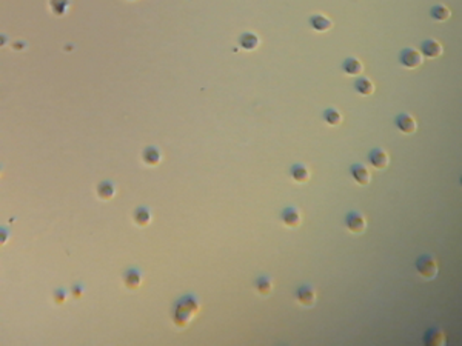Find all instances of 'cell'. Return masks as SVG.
<instances>
[{
    "mask_svg": "<svg viewBox=\"0 0 462 346\" xmlns=\"http://www.w3.org/2000/svg\"><path fill=\"white\" fill-rule=\"evenodd\" d=\"M65 299H66V291L65 290H57L56 293H54V300H56V303H63L65 302Z\"/></svg>",
    "mask_w": 462,
    "mask_h": 346,
    "instance_id": "25",
    "label": "cell"
},
{
    "mask_svg": "<svg viewBox=\"0 0 462 346\" xmlns=\"http://www.w3.org/2000/svg\"><path fill=\"white\" fill-rule=\"evenodd\" d=\"M430 17L436 22H446L452 17V11L446 5L438 3V5H433L430 8Z\"/></svg>",
    "mask_w": 462,
    "mask_h": 346,
    "instance_id": "18",
    "label": "cell"
},
{
    "mask_svg": "<svg viewBox=\"0 0 462 346\" xmlns=\"http://www.w3.org/2000/svg\"><path fill=\"white\" fill-rule=\"evenodd\" d=\"M123 283L130 290H137L142 283V273L137 268H130L123 273Z\"/></svg>",
    "mask_w": 462,
    "mask_h": 346,
    "instance_id": "13",
    "label": "cell"
},
{
    "mask_svg": "<svg viewBox=\"0 0 462 346\" xmlns=\"http://www.w3.org/2000/svg\"><path fill=\"white\" fill-rule=\"evenodd\" d=\"M395 126L404 134H413L418 129L416 119L409 112H401L395 117Z\"/></svg>",
    "mask_w": 462,
    "mask_h": 346,
    "instance_id": "6",
    "label": "cell"
},
{
    "mask_svg": "<svg viewBox=\"0 0 462 346\" xmlns=\"http://www.w3.org/2000/svg\"><path fill=\"white\" fill-rule=\"evenodd\" d=\"M239 45L241 48H244L245 51H251V49H256L257 45H259V37L254 34V32H242L241 37H239Z\"/></svg>",
    "mask_w": 462,
    "mask_h": 346,
    "instance_id": "19",
    "label": "cell"
},
{
    "mask_svg": "<svg viewBox=\"0 0 462 346\" xmlns=\"http://www.w3.org/2000/svg\"><path fill=\"white\" fill-rule=\"evenodd\" d=\"M68 5H69V0H49V6H51L52 12L57 15H63L66 12Z\"/></svg>",
    "mask_w": 462,
    "mask_h": 346,
    "instance_id": "24",
    "label": "cell"
},
{
    "mask_svg": "<svg viewBox=\"0 0 462 346\" xmlns=\"http://www.w3.org/2000/svg\"><path fill=\"white\" fill-rule=\"evenodd\" d=\"M459 183H461V186H462V176L459 177Z\"/></svg>",
    "mask_w": 462,
    "mask_h": 346,
    "instance_id": "27",
    "label": "cell"
},
{
    "mask_svg": "<svg viewBox=\"0 0 462 346\" xmlns=\"http://www.w3.org/2000/svg\"><path fill=\"white\" fill-rule=\"evenodd\" d=\"M308 23H310V26H311L315 31H319V32L328 31V29L333 26V22H331L328 17L322 15V14H313V15L310 17Z\"/></svg>",
    "mask_w": 462,
    "mask_h": 346,
    "instance_id": "14",
    "label": "cell"
},
{
    "mask_svg": "<svg viewBox=\"0 0 462 346\" xmlns=\"http://www.w3.org/2000/svg\"><path fill=\"white\" fill-rule=\"evenodd\" d=\"M296 300L302 305V306H313L315 302H316V291L311 285H301L298 290H296Z\"/></svg>",
    "mask_w": 462,
    "mask_h": 346,
    "instance_id": "8",
    "label": "cell"
},
{
    "mask_svg": "<svg viewBox=\"0 0 462 346\" xmlns=\"http://www.w3.org/2000/svg\"><path fill=\"white\" fill-rule=\"evenodd\" d=\"M344 223H345L347 229L352 231L353 234H362L367 229V219L359 211H350V213H347Z\"/></svg>",
    "mask_w": 462,
    "mask_h": 346,
    "instance_id": "4",
    "label": "cell"
},
{
    "mask_svg": "<svg viewBox=\"0 0 462 346\" xmlns=\"http://www.w3.org/2000/svg\"><path fill=\"white\" fill-rule=\"evenodd\" d=\"M199 311V302L194 296L180 297L173 308V320L177 326L183 328L193 319V316Z\"/></svg>",
    "mask_w": 462,
    "mask_h": 346,
    "instance_id": "1",
    "label": "cell"
},
{
    "mask_svg": "<svg viewBox=\"0 0 462 346\" xmlns=\"http://www.w3.org/2000/svg\"><path fill=\"white\" fill-rule=\"evenodd\" d=\"M424 343L430 346H442L447 343V337H446V333L442 328H438V326H432L426 331L424 337H422Z\"/></svg>",
    "mask_w": 462,
    "mask_h": 346,
    "instance_id": "10",
    "label": "cell"
},
{
    "mask_svg": "<svg viewBox=\"0 0 462 346\" xmlns=\"http://www.w3.org/2000/svg\"><path fill=\"white\" fill-rule=\"evenodd\" d=\"M355 91L361 95H372L375 92V83L368 77L361 75L355 82Z\"/></svg>",
    "mask_w": 462,
    "mask_h": 346,
    "instance_id": "15",
    "label": "cell"
},
{
    "mask_svg": "<svg viewBox=\"0 0 462 346\" xmlns=\"http://www.w3.org/2000/svg\"><path fill=\"white\" fill-rule=\"evenodd\" d=\"M367 160H368V163H370L373 168H376V169H385V168H389V165H390V156H389V152H387L384 148H381V146L373 148V149L368 152Z\"/></svg>",
    "mask_w": 462,
    "mask_h": 346,
    "instance_id": "5",
    "label": "cell"
},
{
    "mask_svg": "<svg viewBox=\"0 0 462 346\" xmlns=\"http://www.w3.org/2000/svg\"><path fill=\"white\" fill-rule=\"evenodd\" d=\"M256 290L259 291V294L262 296H268L271 293V288H273V283H271V279L268 276H261L256 283H254Z\"/></svg>",
    "mask_w": 462,
    "mask_h": 346,
    "instance_id": "23",
    "label": "cell"
},
{
    "mask_svg": "<svg viewBox=\"0 0 462 346\" xmlns=\"http://www.w3.org/2000/svg\"><path fill=\"white\" fill-rule=\"evenodd\" d=\"M290 176L293 177L294 182L298 183H305L310 179V171L304 163H294L290 168Z\"/></svg>",
    "mask_w": 462,
    "mask_h": 346,
    "instance_id": "16",
    "label": "cell"
},
{
    "mask_svg": "<svg viewBox=\"0 0 462 346\" xmlns=\"http://www.w3.org/2000/svg\"><path fill=\"white\" fill-rule=\"evenodd\" d=\"M399 62L402 66L409 68V69H415L418 66L422 65L424 62V55L419 49H415V48H404L401 52H399Z\"/></svg>",
    "mask_w": 462,
    "mask_h": 346,
    "instance_id": "3",
    "label": "cell"
},
{
    "mask_svg": "<svg viewBox=\"0 0 462 346\" xmlns=\"http://www.w3.org/2000/svg\"><path fill=\"white\" fill-rule=\"evenodd\" d=\"M133 220L137 226H146L150 222H151V213L148 208L145 206H140V208H136L134 213H133Z\"/></svg>",
    "mask_w": 462,
    "mask_h": 346,
    "instance_id": "20",
    "label": "cell"
},
{
    "mask_svg": "<svg viewBox=\"0 0 462 346\" xmlns=\"http://www.w3.org/2000/svg\"><path fill=\"white\" fill-rule=\"evenodd\" d=\"M350 174L355 179V182L361 186H367L372 182V174H370L368 168L362 163H353L350 166Z\"/></svg>",
    "mask_w": 462,
    "mask_h": 346,
    "instance_id": "9",
    "label": "cell"
},
{
    "mask_svg": "<svg viewBox=\"0 0 462 346\" xmlns=\"http://www.w3.org/2000/svg\"><path fill=\"white\" fill-rule=\"evenodd\" d=\"M322 117H324V120H325L328 125H331V126H336V125H339V123L342 122V116H341V112H339L336 108H327V109L324 111Z\"/></svg>",
    "mask_w": 462,
    "mask_h": 346,
    "instance_id": "22",
    "label": "cell"
},
{
    "mask_svg": "<svg viewBox=\"0 0 462 346\" xmlns=\"http://www.w3.org/2000/svg\"><path fill=\"white\" fill-rule=\"evenodd\" d=\"M415 268H416L418 274L421 277H424L426 280H433L438 276V273H439L438 260L432 254H422V256H419L416 259V262H415Z\"/></svg>",
    "mask_w": 462,
    "mask_h": 346,
    "instance_id": "2",
    "label": "cell"
},
{
    "mask_svg": "<svg viewBox=\"0 0 462 346\" xmlns=\"http://www.w3.org/2000/svg\"><path fill=\"white\" fill-rule=\"evenodd\" d=\"M281 220L284 222L285 226H290V228H298L302 222V216L299 213L298 208L294 206H288L285 209H282L281 213Z\"/></svg>",
    "mask_w": 462,
    "mask_h": 346,
    "instance_id": "11",
    "label": "cell"
},
{
    "mask_svg": "<svg viewBox=\"0 0 462 346\" xmlns=\"http://www.w3.org/2000/svg\"><path fill=\"white\" fill-rule=\"evenodd\" d=\"M96 193H97L99 199H102V200H109V199H113L114 194H116V186H114V183H113L111 180H102V182L97 185Z\"/></svg>",
    "mask_w": 462,
    "mask_h": 346,
    "instance_id": "17",
    "label": "cell"
},
{
    "mask_svg": "<svg viewBox=\"0 0 462 346\" xmlns=\"http://www.w3.org/2000/svg\"><path fill=\"white\" fill-rule=\"evenodd\" d=\"M142 159L146 165H157L160 162V151L156 148V146H146L143 151H142Z\"/></svg>",
    "mask_w": 462,
    "mask_h": 346,
    "instance_id": "21",
    "label": "cell"
},
{
    "mask_svg": "<svg viewBox=\"0 0 462 346\" xmlns=\"http://www.w3.org/2000/svg\"><path fill=\"white\" fill-rule=\"evenodd\" d=\"M342 71L347 75H359L364 72V63L358 57H347L342 62Z\"/></svg>",
    "mask_w": 462,
    "mask_h": 346,
    "instance_id": "12",
    "label": "cell"
},
{
    "mask_svg": "<svg viewBox=\"0 0 462 346\" xmlns=\"http://www.w3.org/2000/svg\"><path fill=\"white\" fill-rule=\"evenodd\" d=\"M82 291H83V288H82L80 285H74V286H72V296H74V297H80V296H82Z\"/></svg>",
    "mask_w": 462,
    "mask_h": 346,
    "instance_id": "26",
    "label": "cell"
},
{
    "mask_svg": "<svg viewBox=\"0 0 462 346\" xmlns=\"http://www.w3.org/2000/svg\"><path fill=\"white\" fill-rule=\"evenodd\" d=\"M419 49H421L422 55L427 57V59H438L444 52V48H442L441 42H438L435 39H426V40H422Z\"/></svg>",
    "mask_w": 462,
    "mask_h": 346,
    "instance_id": "7",
    "label": "cell"
}]
</instances>
